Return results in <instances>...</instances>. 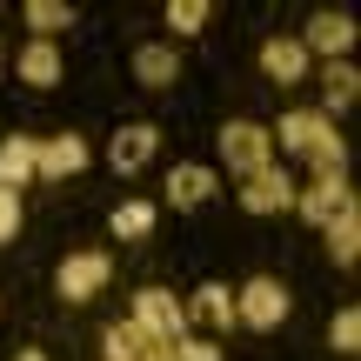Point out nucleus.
<instances>
[{
    "label": "nucleus",
    "instance_id": "7",
    "mask_svg": "<svg viewBox=\"0 0 361 361\" xmlns=\"http://www.w3.org/2000/svg\"><path fill=\"white\" fill-rule=\"evenodd\" d=\"M241 207L247 214H288L295 207V174L274 161V168H261V174H247L241 180Z\"/></svg>",
    "mask_w": 361,
    "mask_h": 361
},
{
    "label": "nucleus",
    "instance_id": "21",
    "mask_svg": "<svg viewBox=\"0 0 361 361\" xmlns=\"http://www.w3.org/2000/svg\"><path fill=\"white\" fill-rule=\"evenodd\" d=\"M207 20H214L207 0H168V27H174V34H201Z\"/></svg>",
    "mask_w": 361,
    "mask_h": 361
},
{
    "label": "nucleus",
    "instance_id": "24",
    "mask_svg": "<svg viewBox=\"0 0 361 361\" xmlns=\"http://www.w3.org/2000/svg\"><path fill=\"white\" fill-rule=\"evenodd\" d=\"M174 355H180V361H221V348H214V341H201V335H180Z\"/></svg>",
    "mask_w": 361,
    "mask_h": 361
},
{
    "label": "nucleus",
    "instance_id": "4",
    "mask_svg": "<svg viewBox=\"0 0 361 361\" xmlns=\"http://www.w3.org/2000/svg\"><path fill=\"white\" fill-rule=\"evenodd\" d=\"M107 281H114V261H107L101 247H80V255H67V261H61V274H54L61 301H94Z\"/></svg>",
    "mask_w": 361,
    "mask_h": 361
},
{
    "label": "nucleus",
    "instance_id": "20",
    "mask_svg": "<svg viewBox=\"0 0 361 361\" xmlns=\"http://www.w3.org/2000/svg\"><path fill=\"white\" fill-rule=\"evenodd\" d=\"M355 241H361V221H355V207H348V214L328 221V255H335V268H348V261H355Z\"/></svg>",
    "mask_w": 361,
    "mask_h": 361
},
{
    "label": "nucleus",
    "instance_id": "2",
    "mask_svg": "<svg viewBox=\"0 0 361 361\" xmlns=\"http://www.w3.org/2000/svg\"><path fill=\"white\" fill-rule=\"evenodd\" d=\"M221 161H228L241 180L274 168V134L261 128V121H228V128H221Z\"/></svg>",
    "mask_w": 361,
    "mask_h": 361
},
{
    "label": "nucleus",
    "instance_id": "10",
    "mask_svg": "<svg viewBox=\"0 0 361 361\" xmlns=\"http://www.w3.org/2000/svg\"><path fill=\"white\" fill-rule=\"evenodd\" d=\"M161 154V128H147V121H134V128L114 134V147H107V161H114V174H141L147 161Z\"/></svg>",
    "mask_w": 361,
    "mask_h": 361
},
{
    "label": "nucleus",
    "instance_id": "14",
    "mask_svg": "<svg viewBox=\"0 0 361 361\" xmlns=\"http://www.w3.org/2000/svg\"><path fill=\"white\" fill-rule=\"evenodd\" d=\"M13 67H20L27 87H54V80H61V47H54V40H27V47L13 54Z\"/></svg>",
    "mask_w": 361,
    "mask_h": 361
},
{
    "label": "nucleus",
    "instance_id": "26",
    "mask_svg": "<svg viewBox=\"0 0 361 361\" xmlns=\"http://www.w3.org/2000/svg\"><path fill=\"white\" fill-rule=\"evenodd\" d=\"M13 361H47V355H40V348H20V355H13Z\"/></svg>",
    "mask_w": 361,
    "mask_h": 361
},
{
    "label": "nucleus",
    "instance_id": "27",
    "mask_svg": "<svg viewBox=\"0 0 361 361\" xmlns=\"http://www.w3.org/2000/svg\"><path fill=\"white\" fill-rule=\"evenodd\" d=\"M7 61H13V54H7V40H0V74H7Z\"/></svg>",
    "mask_w": 361,
    "mask_h": 361
},
{
    "label": "nucleus",
    "instance_id": "13",
    "mask_svg": "<svg viewBox=\"0 0 361 361\" xmlns=\"http://www.w3.org/2000/svg\"><path fill=\"white\" fill-rule=\"evenodd\" d=\"M214 201V168H201V161H180L168 174V207H207Z\"/></svg>",
    "mask_w": 361,
    "mask_h": 361
},
{
    "label": "nucleus",
    "instance_id": "16",
    "mask_svg": "<svg viewBox=\"0 0 361 361\" xmlns=\"http://www.w3.org/2000/svg\"><path fill=\"white\" fill-rule=\"evenodd\" d=\"M27 180H34V141H27V134H13V141H0V188L20 194Z\"/></svg>",
    "mask_w": 361,
    "mask_h": 361
},
{
    "label": "nucleus",
    "instance_id": "25",
    "mask_svg": "<svg viewBox=\"0 0 361 361\" xmlns=\"http://www.w3.org/2000/svg\"><path fill=\"white\" fill-rule=\"evenodd\" d=\"M13 234H20V194L0 188V241H13Z\"/></svg>",
    "mask_w": 361,
    "mask_h": 361
},
{
    "label": "nucleus",
    "instance_id": "17",
    "mask_svg": "<svg viewBox=\"0 0 361 361\" xmlns=\"http://www.w3.org/2000/svg\"><path fill=\"white\" fill-rule=\"evenodd\" d=\"M355 94H361V80H355V67H348V61H328V67H322V101H328V107H322V114H328V121H335V114H341V107H348V101H355Z\"/></svg>",
    "mask_w": 361,
    "mask_h": 361
},
{
    "label": "nucleus",
    "instance_id": "9",
    "mask_svg": "<svg viewBox=\"0 0 361 361\" xmlns=\"http://www.w3.org/2000/svg\"><path fill=\"white\" fill-rule=\"evenodd\" d=\"M295 207L328 228L335 214H348V207H355V188H348V174H341V180H308V188H295Z\"/></svg>",
    "mask_w": 361,
    "mask_h": 361
},
{
    "label": "nucleus",
    "instance_id": "12",
    "mask_svg": "<svg viewBox=\"0 0 361 361\" xmlns=\"http://www.w3.org/2000/svg\"><path fill=\"white\" fill-rule=\"evenodd\" d=\"M180 322H194V328H234V288L201 281L194 301H180Z\"/></svg>",
    "mask_w": 361,
    "mask_h": 361
},
{
    "label": "nucleus",
    "instance_id": "3",
    "mask_svg": "<svg viewBox=\"0 0 361 361\" xmlns=\"http://www.w3.org/2000/svg\"><path fill=\"white\" fill-rule=\"evenodd\" d=\"M128 328H134L141 341H168V348H174L180 335H188V322H180V301L168 295V288H141V295H134Z\"/></svg>",
    "mask_w": 361,
    "mask_h": 361
},
{
    "label": "nucleus",
    "instance_id": "11",
    "mask_svg": "<svg viewBox=\"0 0 361 361\" xmlns=\"http://www.w3.org/2000/svg\"><path fill=\"white\" fill-rule=\"evenodd\" d=\"M261 74H268L274 87H295V80H308V47H301L295 34H274L268 47H261Z\"/></svg>",
    "mask_w": 361,
    "mask_h": 361
},
{
    "label": "nucleus",
    "instance_id": "8",
    "mask_svg": "<svg viewBox=\"0 0 361 361\" xmlns=\"http://www.w3.org/2000/svg\"><path fill=\"white\" fill-rule=\"evenodd\" d=\"M87 168V141L80 134H54V141H34V180H67Z\"/></svg>",
    "mask_w": 361,
    "mask_h": 361
},
{
    "label": "nucleus",
    "instance_id": "5",
    "mask_svg": "<svg viewBox=\"0 0 361 361\" xmlns=\"http://www.w3.org/2000/svg\"><path fill=\"white\" fill-rule=\"evenodd\" d=\"M234 322L241 328H281L288 322V288L274 274H255V281L234 295Z\"/></svg>",
    "mask_w": 361,
    "mask_h": 361
},
{
    "label": "nucleus",
    "instance_id": "22",
    "mask_svg": "<svg viewBox=\"0 0 361 361\" xmlns=\"http://www.w3.org/2000/svg\"><path fill=\"white\" fill-rule=\"evenodd\" d=\"M134 355H141V335H134L128 322H114V328L101 335V361H134Z\"/></svg>",
    "mask_w": 361,
    "mask_h": 361
},
{
    "label": "nucleus",
    "instance_id": "23",
    "mask_svg": "<svg viewBox=\"0 0 361 361\" xmlns=\"http://www.w3.org/2000/svg\"><path fill=\"white\" fill-rule=\"evenodd\" d=\"M361 348V308H341L335 314V355H355Z\"/></svg>",
    "mask_w": 361,
    "mask_h": 361
},
{
    "label": "nucleus",
    "instance_id": "1",
    "mask_svg": "<svg viewBox=\"0 0 361 361\" xmlns=\"http://www.w3.org/2000/svg\"><path fill=\"white\" fill-rule=\"evenodd\" d=\"M274 154H295V161H308L314 180H341V168H348V141L335 134V121L322 114V107H295V114H281L274 121Z\"/></svg>",
    "mask_w": 361,
    "mask_h": 361
},
{
    "label": "nucleus",
    "instance_id": "19",
    "mask_svg": "<svg viewBox=\"0 0 361 361\" xmlns=\"http://www.w3.org/2000/svg\"><path fill=\"white\" fill-rule=\"evenodd\" d=\"M114 234H121V241L154 234V201H121V207H114Z\"/></svg>",
    "mask_w": 361,
    "mask_h": 361
},
{
    "label": "nucleus",
    "instance_id": "15",
    "mask_svg": "<svg viewBox=\"0 0 361 361\" xmlns=\"http://www.w3.org/2000/svg\"><path fill=\"white\" fill-rule=\"evenodd\" d=\"M174 74H180L174 47H161V40L134 47V80H141V87H174Z\"/></svg>",
    "mask_w": 361,
    "mask_h": 361
},
{
    "label": "nucleus",
    "instance_id": "6",
    "mask_svg": "<svg viewBox=\"0 0 361 361\" xmlns=\"http://www.w3.org/2000/svg\"><path fill=\"white\" fill-rule=\"evenodd\" d=\"M295 40L308 47V61H314V54H328V61H348V47H355V13L322 7V13H308V27H301Z\"/></svg>",
    "mask_w": 361,
    "mask_h": 361
},
{
    "label": "nucleus",
    "instance_id": "18",
    "mask_svg": "<svg viewBox=\"0 0 361 361\" xmlns=\"http://www.w3.org/2000/svg\"><path fill=\"white\" fill-rule=\"evenodd\" d=\"M27 27H34V40H54L61 27H74V7L67 0H27Z\"/></svg>",
    "mask_w": 361,
    "mask_h": 361
}]
</instances>
